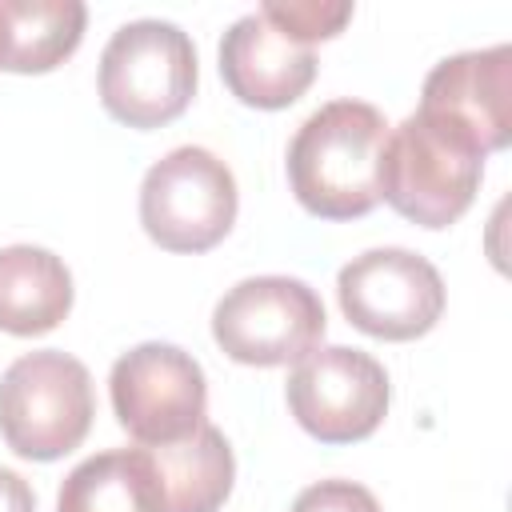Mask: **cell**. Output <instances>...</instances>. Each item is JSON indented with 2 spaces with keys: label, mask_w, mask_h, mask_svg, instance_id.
Segmentation results:
<instances>
[{
  "label": "cell",
  "mask_w": 512,
  "mask_h": 512,
  "mask_svg": "<svg viewBox=\"0 0 512 512\" xmlns=\"http://www.w3.org/2000/svg\"><path fill=\"white\" fill-rule=\"evenodd\" d=\"M92 416V376L60 348L24 352L0 376V436L24 460H60L80 448Z\"/></svg>",
  "instance_id": "obj_3"
},
{
  "label": "cell",
  "mask_w": 512,
  "mask_h": 512,
  "mask_svg": "<svg viewBox=\"0 0 512 512\" xmlns=\"http://www.w3.org/2000/svg\"><path fill=\"white\" fill-rule=\"evenodd\" d=\"M220 76L252 108H288L316 76V52L264 8L240 16L220 40Z\"/></svg>",
  "instance_id": "obj_11"
},
{
  "label": "cell",
  "mask_w": 512,
  "mask_h": 512,
  "mask_svg": "<svg viewBox=\"0 0 512 512\" xmlns=\"http://www.w3.org/2000/svg\"><path fill=\"white\" fill-rule=\"evenodd\" d=\"M56 512H160L144 444L80 460L60 484Z\"/></svg>",
  "instance_id": "obj_14"
},
{
  "label": "cell",
  "mask_w": 512,
  "mask_h": 512,
  "mask_svg": "<svg viewBox=\"0 0 512 512\" xmlns=\"http://www.w3.org/2000/svg\"><path fill=\"white\" fill-rule=\"evenodd\" d=\"M196 92V48L172 20H128L100 52V100L128 128L176 120Z\"/></svg>",
  "instance_id": "obj_4"
},
{
  "label": "cell",
  "mask_w": 512,
  "mask_h": 512,
  "mask_svg": "<svg viewBox=\"0 0 512 512\" xmlns=\"http://www.w3.org/2000/svg\"><path fill=\"white\" fill-rule=\"evenodd\" d=\"M160 512H216L236 480V460L216 424H200L176 444H144Z\"/></svg>",
  "instance_id": "obj_12"
},
{
  "label": "cell",
  "mask_w": 512,
  "mask_h": 512,
  "mask_svg": "<svg viewBox=\"0 0 512 512\" xmlns=\"http://www.w3.org/2000/svg\"><path fill=\"white\" fill-rule=\"evenodd\" d=\"M0 512H36V496L28 480L12 468H0Z\"/></svg>",
  "instance_id": "obj_18"
},
{
  "label": "cell",
  "mask_w": 512,
  "mask_h": 512,
  "mask_svg": "<svg viewBox=\"0 0 512 512\" xmlns=\"http://www.w3.org/2000/svg\"><path fill=\"white\" fill-rule=\"evenodd\" d=\"M480 176L484 152L424 112H412L388 128L380 152V200H388L404 220L448 228L468 212Z\"/></svg>",
  "instance_id": "obj_2"
},
{
  "label": "cell",
  "mask_w": 512,
  "mask_h": 512,
  "mask_svg": "<svg viewBox=\"0 0 512 512\" xmlns=\"http://www.w3.org/2000/svg\"><path fill=\"white\" fill-rule=\"evenodd\" d=\"M328 328L320 296L296 276H248L212 308V336L236 364H288L320 348Z\"/></svg>",
  "instance_id": "obj_6"
},
{
  "label": "cell",
  "mask_w": 512,
  "mask_h": 512,
  "mask_svg": "<svg viewBox=\"0 0 512 512\" xmlns=\"http://www.w3.org/2000/svg\"><path fill=\"white\" fill-rule=\"evenodd\" d=\"M284 392L296 424L320 444L364 440L388 412V372L376 356L348 344L312 348L296 360Z\"/></svg>",
  "instance_id": "obj_8"
},
{
  "label": "cell",
  "mask_w": 512,
  "mask_h": 512,
  "mask_svg": "<svg viewBox=\"0 0 512 512\" xmlns=\"http://www.w3.org/2000/svg\"><path fill=\"white\" fill-rule=\"evenodd\" d=\"M4 68L48 72L68 60L84 36L88 8L80 0H0Z\"/></svg>",
  "instance_id": "obj_15"
},
{
  "label": "cell",
  "mask_w": 512,
  "mask_h": 512,
  "mask_svg": "<svg viewBox=\"0 0 512 512\" xmlns=\"http://www.w3.org/2000/svg\"><path fill=\"white\" fill-rule=\"evenodd\" d=\"M336 296L360 332L376 340H416L444 312L440 272L408 248H372L336 276Z\"/></svg>",
  "instance_id": "obj_9"
},
{
  "label": "cell",
  "mask_w": 512,
  "mask_h": 512,
  "mask_svg": "<svg viewBox=\"0 0 512 512\" xmlns=\"http://www.w3.org/2000/svg\"><path fill=\"white\" fill-rule=\"evenodd\" d=\"M260 8L276 24H284L288 32H296L304 44L336 36L348 24V16H352V4L348 0H268Z\"/></svg>",
  "instance_id": "obj_16"
},
{
  "label": "cell",
  "mask_w": 512,
  "mask_h": 512,
  "mask_svg": "<svg viewBox=\"0 0 512 512\" xmlns=\"http://www.w3.org/2000/svg\"><path fill=\"white\" fill-rule=\"evenodd\" d=\"M292 512H380V504L356 480H316L292 500Z\"/></svg>",
  "instance_id": "obj_17"
},
{
  "label": "cell",
  "mask_w": 512,
  "mask_h": 512,
  "mask_svg": "<svg viewBox=\"0 0 512 512\" xmlns=\"http://www.w3.org/2000/svg\"><path fill=\"white\" fill-rule=\"evenodd\" d=\"M0 68H4V20H0Z\"/></svg>",
  "instance_id": "obj_19"
},
{
  "label": "cell",
  "mask_w": 512,
  "mask_h": 512,
  "mask_svg": "<svg viewBox=\"0 0 512 512\" xmlns=\"http://www.w3.org/2000/svg\"><path fill=\"white\" fill-rule=\"evenodd\" d=\"M388 120L364 100L320 104L288 144V184L320 220H356L380 204Z\"/></svg>",
  "instance_id": "obj_1"
},
{
  "label": "cell",
  "mask_w": 512,
  "mask_h": 512,
  "mask_svg": "<svg viewBox=\"0 0 512 512\" xmlns=\"http://www.w3.org/2000/svg\"><path fill=\"white\" fill-rule=\"evenodd\" d=\"M236 220V176L232 168L200 148H172L144 172L140 224L168 252H208L228 236Z\"/></svg>",
  "instance_id": "obj_5"
},
{
  "label": "cell",
  "mask_w": 512,
  "mask_h": 512,
  "mask_svg": "<svg viewBox=\"0 0 512 512\" xmlns=\"http://www.w3.org/2000/svg\"><path fill=\"white\" fill-rule=\"evenodd\" d=\"M112 412L120 428L140 444H176L204 424L208 380L196 356L176 344H136L108 376Z\"/></svg>",
  "instance_id": "obj_7"
},
{
  "label": "cell",
  "mask_w": 512,
  "mask_h": 512,
  "mask_svg": "<svg viewBox=\"0 0 512 512\" xmlns=\"http://www.w3.org/2000/svg\"><path fill=\"white\" fill-rule=\"evenodd\" d=\"M428 120L460 132L472 148L500 152L512 140V48H480L456 52L440 60L420 92V108Z\"/></svg>",
  "instance_id": "obj_10"
},
{
  "label": "cell",
  "mask_w": 512,
  "mask_h": 512,
  "mask_svg": "<svg viewBox=\"0 0 512 512\" xmlns=\"http://www.w3.org/2000/svg\"><path fill=\"white\" fill-rule=\"evenodd\" d=\"M72 308V272L36 244L0 248V328L12 336L52 332Z\"/></svg>",
  "instance_id": "obj_13"
}]
</instances>
